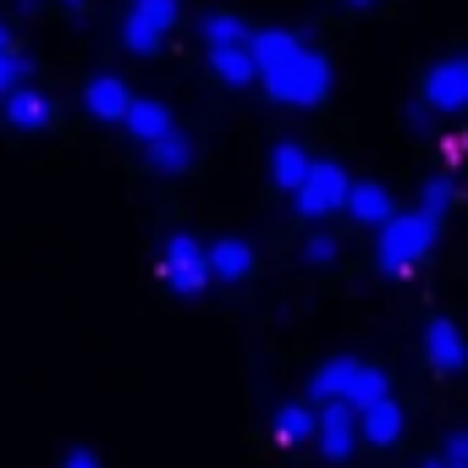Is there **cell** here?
<instances>
[{"mask_svg": "<svg viewBox=\"0 0 468 468\" xmlns=\"http://www.w3.org/2000/svg\"><path fill=\"white\" fill-rule=\"evenodd\" d=\"M353 424H358V441H369V446H397V441H402V430H408V413H402L391 397H380V402L358 408V413H353Z\"/></svg>", "mask_w": 468, "mask_h": 468, "instance_id": "obj_11", "label": "cell"}, {"mask_svg": "<svg viewBox=\"0 0 468 468\" xmlns=\"http://www.w3.org/2000/svg\"><path fill=\"white\" fill-rule=\"evenodd\" d=\"M424 105L441 116H457L468 105V61L463 56H446L424 72Z\"/></svg>", "mask_w": 468, "mask_h": 468, "instance_id": "obj_7", "label": "cell"}, {"mask_svg": "<svg viewBox=\"0 0 468 468\" xmlns=\"http://www.w3.org/2000/svg\"><path fill=\"white\" fill-rule=\"evenodd\" d=\"M265 171H271V182H276L282 193H292V187L303 182V171H309V149L292 144V138H276L271 154H265Z\"/></svg>", "mask_w": 468, "mask_h": 468, "instance_id": "obj_17", "label": "cell"}, {"mask_svg": "<svg viewBox=\"0 0 468 468\" xmlns=\"http://www.w3.org/2000/svg\"><path fill=\"white\" fill-rule=\"evenodd\" d=\"M127 100H133V89H127L116 72H100V78H89V83H83V105H89V116H94V122H122Z\"/></svg>", "mask_w": 468, "mask_h": 468, "instance_id": "obj_13", "label": "cell"}, {"mask_svg": "<svg viewBox=\"0 0 468 468\" xmlns=\"http://www.w3.org/2000/svg\"><path fill=\"white\" fill-rule=\"evenodd\" d=\"M276 441H282V446H303V441H314V408H303V402H282V408H276Z\"/></svg>", "mask_w": 468, "mask_h": 468, "instance_id": "obj_20", "label": "cell"}, {"mask_svg": "<svg viewBox=\"0 0 468 468\" xmlns=\"http://www.w3.org/2000/svg\"><path fill=\"white\" fill-rule=\"evenodd\" d=\"M424 468H463V463H446V457H430Z\"/></svg>", "mask_w": 468, "mask_h": 468, "instance_id": "obj_27", "label": "cell"}, {"mask_svg": "<svg viewBox=\"0 0 468 468\" xmlns=\"http://www.w3.org/2000/svg\"><path fill=\"white\" fill-rule=\"evenodd\" d=\"M309 397L314 402H342V408L358 413V408L391 397V380H386V369H375L364 358H331V364H320L309 375Z\"/></svg>", "mask_w": 468, "mask_h": 468, "instance_id": "obj_3", "label": "cell"}, {"mask_svg": "<svg viewBox=\"0 0 468 468\" xmlns=\"http://www.w3.org/2000/svg\"><path fill=\"white\" fill-rule=\"evenodd\" d=\"M28 72H34V67H28V56H17V50H12V28L0 23V94L23 89V83H28Z\"/></svg>", "mask_w": 468, "mask_h": 468, "instance_id": "obj_21", "label": "cell"}, {"mask_svg": "<svg viewBox=\"0 0 468 468\" xmlns=\"http://www.w3.org/2000/svg\"><path fill=\"white\" fill-rule=\"evenodd\" d=\"M149 149V165L160 171V176H187L193 171V138L182 133V127H165L154 144H144Z\"/></svg>", "mask_w": 468, "mask_h": 468, "instance_id": "obj_14", "label": "cell"}, {"mask_svg": "<svg viewBox=\"0 0 468 468\" xmlns=\"http://www.w3.org/2000/svg\"><path fill=\"white\" fill-rule=\"evenodd\" d=\"M424 358H430V369H441V375H457V369H463V336H457L452 320H430V325H424Z\"/></svg>", "mask_w": 468, "mask_h": 468, "instance_id": "obj_15", "label": "cell"}, {"mask_svg": "<svg viewBox=\"0 0 468 468\" xmlns=\"http://www.w3.org/2000/svg\"><path fill=\"white\" fill-rule=\"evenodd\" d=\"M249 61H254V83L292 111H309L331 94V61L320 50H309L298 34L287 28H260L249 34Z\"/></svg>", "mask_w": 468, "mask_h": 468, "instance_id": "obj_1", "label": "cell"}, {"mask_svg": "<svg viewBox=\"0 0 468 468\" xmlns=\"http://www.w3.org/2000/svg\"><path fill=\"white\" fill-rule=\"evenodd\" d=\"M342 215H353L358 226H386L391 215H397V204H391V193L380 187V182H347V198H342Z\"/></svg>", "mask_w": 468, "mask_h": 468, "instance_id": "obj_12", "label": "cell"}, {"mask_svg": "<svg viewBox=\"0 0 468 468\" xmlns=\"http://www.w3.org/2000/svg\"><path fill=\"white\" fill-rule=\"evenodd\" d=\"M441 457H446V463H463V468H468V435H463V430H452V435H446V452H441Z\"/></svg>", "mask_w": 468, "mask_h": 468, "instance_id": "obj_24", "label": "cell"}, {"mask_svg": "<svg viewBox=\"0 0 468 468\" xmlns=\"http://www.w3.org/2000/svg\"><path fill=\"white\" fill-rule=\"evenodd\" d=\"M254 265H260V254H254L243 238H215V243L204 249V271H209V282H249Z\"/></svg>", "mask_w": 468, "mask_h": 468, "instance_id": "obj_9", "label": "cell"}, {"mask_svg": "<svg viewBox=\"0 0 468 468\" xmlns=\"http://www.w3.org/2000/svg\"><path fill=\"white\" fill-rule=\"evenodd\" d=\"M116 127H127V133H133V138H138V144H154V138H160V133H165V127H176V122H171V111H165V105H160V100H138V94H133V100H127V111H122V122H116Z\"/></svg>", "mask_w": 468, "mask_h": 468, "instance_id": "obj_16", "label": "cell"}, {"mask_svg": "<svg viewBox=\"0 0 468 468\" xmlns=\"http://www.w3.org/2000/svg\"><path fill=\"white\" fill-rule=\"evenodd\" d=\"M353 6H369V0H353Z\"/></svg>", "mask_w": 468, "mask_h": 468, "instance_id": "obj_28", "label": "cell"}, {"mask_svg": "<svg viewBox=\"0 0 468 468\" xmlns=\"http://www.w3.org/2000/svg\"><path fill=\"white\" fill-rule=\"evenodd\" d=\"M314 441L331 463H347L353 446H358V424H353V408L342 402H325V413H314Z\"/></svg>", "mask_w": 468, "mask_h": 468, "instance_id": "obj_8", "label": "cell"}, {"mask_svg": "<svg viewBox=\"0 0 468 468\" xmlns=\"http://www.w3.org/2000/svg\"><path fill=\"white\" fill-rule=\"evenodd\" d=\"M176 17H182V0H133L127 17H122V50L144 56V61L160 56V45L176 28Z\"/></svg>", "mask_w": 468, "mask_h": 468, "instance_id": "obj_4", "label": "cell"}, {"mask_svg": "<svg viewBox=\"0 0 468 468\" xmlns=\"http://www.w3.org/2000/svg\"><path fill=\"white\" fill-rule=\"evenodd\" d=\"M6 105V127H17V133H45V127H56V105H50V94H39V89H12V94H0Z\"/></svg>", "mask_w": 468, "mask_h": 468, "instance_id": "obj_10", "label": "cell"}, {"mask_svg": "<svg viewBox=\"0 0 468 468\" xmlns=\"http://www.w3.org/2000/svg\"><path fill=\"white\" fill-rule=\"evenodd\" d=\"M56 6H61V12H72V17H78V12H83V6H89V0H56Z\"/></svg>", "mask_w": 468, "mask_h": 468, "instance_id": "obj_26", "label": "cell"}, {"mask_svg": "<svg viewBox=\"0 0 468 468\" xmlns=\"http://www.w3.org/2000/svg\"><path fill=\"white\" fill-rule=\"evenodd\" d=\"M452 204H457V176H452V171H441V176H430V182H424V193H419V209L441 220V215H446Z\"/></svg>", "mask_w": 468, "mask_h": 468, "instance_id": "obj_22", "label": "cell"}, {"mask_svg": "<svg viewBox=\"0 0 468 468\" xmlns=\"http://www.w3.org/2000/svg\"><path fill=\"white\" fill-rule=\"evenodd\" d=\"M435 231H441V220L424 215V209L391 215L380 226V238H375V271L380 276H413L430 260V249H435Z\"/></svg>", "mask_w": 468, "mask_h": 468, "instance_id": "obj_2", "label": "cell"}, {"mask_svg": "<svg viewBox=\"0 0 468 468\" xmlns=\"http://www.w3.org/2000/svg\"><path fill=\"white\" fill-rule=\"evenodd\" d=\"M198 39H204V50H226V45H249V23H243L238 12H209V17L198 23Z\"/></svg>", "mask_w": 468, "mask_h": 468, "instance_id": "obj_19", "label": "cell"}, {"mask_svg": "<svg viewBox=\"0 0 468 468\" xmlns=\"http://www.w3.org/2000/svg\"><path fill=\"white\" fill-rule=\"evenodd\" d=\"M61 468H100V452H89V446H72Z\"/></svg>", "mask_w": 468, "mask_h": 468, "instance_id": "obj_25", "label": "cell"}, {"mask_svg": "<svg viewBox=\"0 0 468 468\" xmlns=\"http://www.w3.org/2000/svg\"><path fill=\"white\" fill-rule=\"evenodd\" d=\"M209 72H215L226 89H249V83H254V61H249V45H226V50H209Z\"/></svg>", "mask_w": 468, "mask_h": 468, "instance_id": "obj_18", "label": "cell"}, {"mask_svg": "<svg viewBox=\"0 0 468 468\" xmlns=\"http://www.w3.org/2000/svg\"><path fill=\"white\" fill-rule=\"evenodd\" d=\"M347 182H353V176H347L336 160H309L303 182L292 187L298 215H303V220H325V215H336V209H342V198H347Z\"/></svg>", "mask_w": 468, "mask_h": 468, "instance_id": "obj_6", "label": "cell"}, {"mask_svg": "<svg viewBox=\"0 0 468 468\" xmlns=\"http://www.w3.org/2000/svg\"><path fill=\"white\" fill-rule=\"evenodd\" d=\"M336 260H342V243H336V231H309V238H303V265L325 271V265H336Z\"/></svg>", "mask_w": 468, "mask_h": 468, "instance_id": "obj_23", "label": "cell"}, {"mask_svg": "<svg viewBox=\"0 0 468 468\" xmlns=\"http://www.w3.org/2000/svg\"><path fill=\"white\" fill-rule=\"evenodd\" d=\"M160 287L176 292V298H198L209 287V271H204V243L193 231H171L160 243Z\"/></svg>", "mask_w": 468, "mask_h": 468, "instance_id": "obj_5", "label": "cell"}]
</instances>
